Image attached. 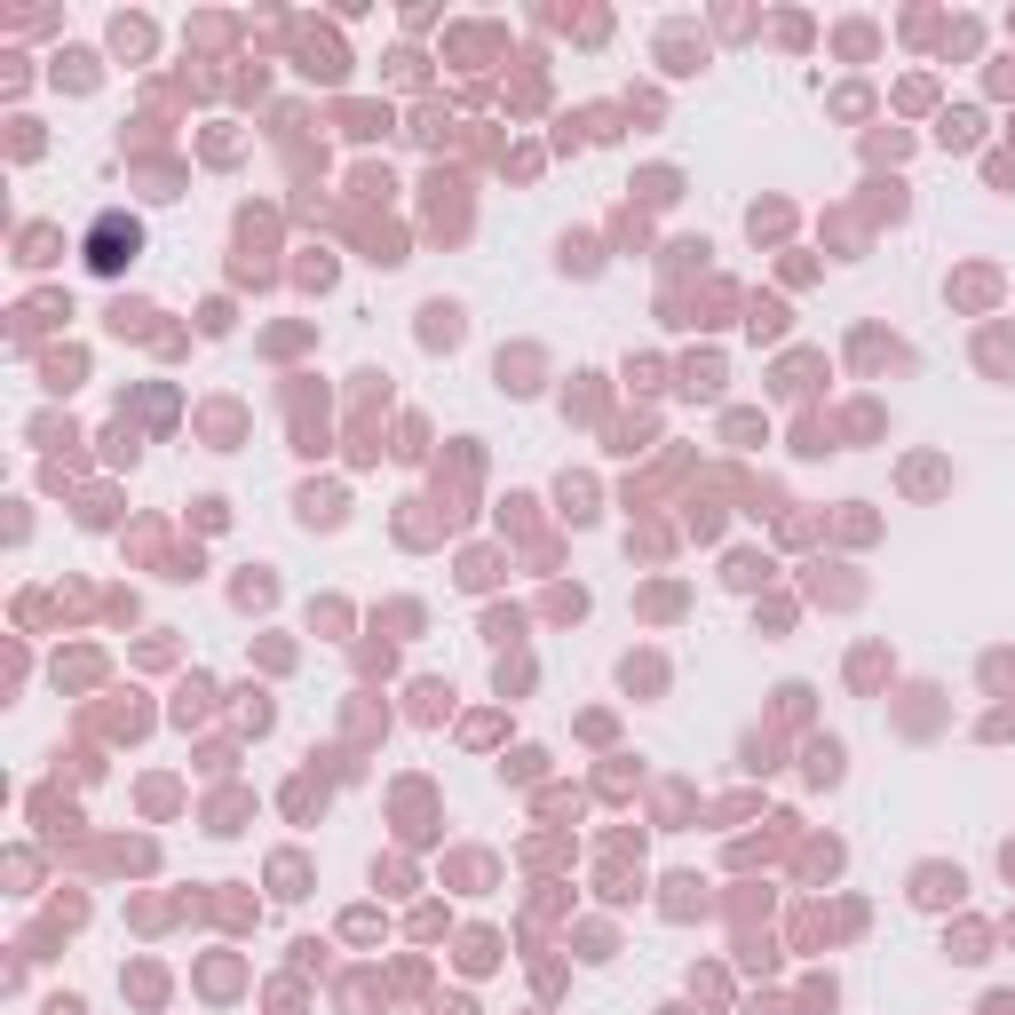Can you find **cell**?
I'll return each mask as SVG.
<instances>
[{
	"instance_id": "1",
	"label": "cell",
	"mask_w": 1015,
	"mask_h": 1015,
	"mask_svg": "<svg viewBox=\"0 0 1015 1015\" xmlns=\"http://www.w3.org/2000/svg\"><path fill=\"white\" fill-rule=\"evenodd\" d=\"M135 246H143V230L127 223V215H104V223L88 230V262H96V270H119V262H135Z\"/></svg>"
},
{
	"instance_id": "2",
	"label": "cell",
	"mask_w": 1015,
	"mask_h": 1015,
	"mask_svg": "<svg viewBox=\"0 0 1015 1015\" xmlns=\"http://www.w3.org/2000/svg\"><path fill=\"white\" fill-rule=\"evenodd\" d=\"M960 889H968L960 865H952V873H944V865H920V873H912V897L920 904H960Z\"/></svg>"
},
{
	"instance_id": "3",
	"label": "cell",
	"mask_w": 1015,
	"mask_h": 1015,
	"mask_svg": "<svg viewBox=\"0 0 1015 1015\" xmlns=\"http://www.w3.org/2000/svg\"><path fill=\"white\" fill-rule=\"evenodd\" d=\"M421 334L452 349V341H460V310H452V302H429V310H421Z\"/></svg>"
},
{
	"instance_id": "4",
	"label": "cell",
	"mask_w": 1015,
	"mask_h": 1015,
	"mask_svg": "<svg viewBox=\"0 0 1015 1015\" xmlns=\"http://www.w3.org/2000/svg\"><path fill=\"white\" fill-rule=\"evenodd\" d=\"M809 778H817V786H833V778H841V746H833V738H825V746H809Z\"/></svg>"
},
{
	"instance_id": "5",
	"label": "cell",
	"mask_w": 1015,
	"mask_h": 1015,
	"mask_svg": "<svg viewBox=\"0 0 1015 1015\" xmlns=\"http://www.w3.org/2000/svg\"><path fill=\"white\" fill-rule=\"evenodd\" d=\"M682 381H690V389H698V397H714V389H722V365H714V357H698V365H690V373H682Z\"/></svg>"
},
{
	"instance_id": "6",
	"label": "cell",
	"mask_w": 1015,
	"mask_h": 1015,
	"mask_svg": "<svg viewBox=\"0 0 1015 1015\" xmlns=\"http://www.w3.org/2000/svg\"><path fill=\"white\" fill-rule=\"evenodd\" d=\"M944 143H952V151H968V143H976V112H952V119H944Z\"/></svg>"
},
{
	"instance_id": "7",
	"label": "cell",
	"mask_w": 1015,
	"mask_h": 1015,
	"mask_svg": "<svg viewBox=\"0 0 1015 1015\" xmlns=\"http://www.w3.org/2000/svg\"><path fill=\"white\" fill-rule=\"evenodd\" d=\"M984 1015H1015V992H992V1000H984Z\"/></svg>"
},
{
	"instance_id": "8",
	"label": "cell",
	"mask_w": 1015,
	"mask_h": 1015,
	"mask_svg": "<svg viewBox=\"0 0 1015 1015\" xmlns=\"http://www.w3.org/2000/svg\"><path fill=\"white\" fill-rule=\"evenodd\" d=\"M48 1015H88V1008H80V1000H56V1008H48Z\"/></svg>"
},
{
	"instance_id": "9",
	"label": "cell",
	"mask_w": 1015,
	"mask_h": 1015,
	"mask_svg": "<svg viewBox=\"0 0 1015 1015\" xmlns=\"http://www.w3.org/2000/svg\"><path fill=\"white\" fill-rule=\"evenodd\" d=\"M437 1015H476V1008H468V1000H445V1008H437Z\"/></svg>"
}]
</instances>
